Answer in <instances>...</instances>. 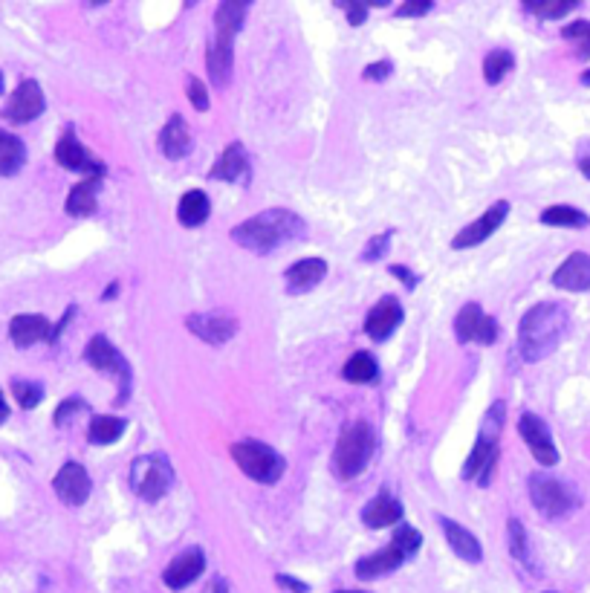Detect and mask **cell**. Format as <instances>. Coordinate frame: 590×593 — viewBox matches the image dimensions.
Masks as SVG:
<instances>
[{
  "label": "cell",
  "mask_w": 590,
  "mask_h": 593,
  "mask_svg": "<svg viewBox=\"0 0 590 593\" xmlns=\"http://www.w3.org/2000/svg\"><path fill=\"white\" fill-rule=\"evenodd\" d=\"M541 223L544 226H567V229H585L590 226V217L576 209V206H550L541 212Z\"/></svg>",
  "instance_id": "cell-32"
},
{
  "label": "cell",
  "mask_w": 590,
  "mask_h": 593,
  "mask_svg": "<svg viewBox=\"0 0 590 593\" xmlns=\"http://www.w3.org/2000/svg\"><path fill=\"white\" fill-rule=\"evenodd\" d=\"M376 452V434L368 423H350L333 449V472L342 481L359 478Z\"/></svg>",
  "instance_id": "cell-3"
},
{
  "label": "cell",
  "mask_w": 590,
  "mask_h": 593,
  "mask_svg": "<svg viewBox=\"0 0 590 593\" xmlns=\"http://www.w3.org/2000/svg\"><path fill=\"white\" fill-rule=\"evenodd\" d=\"M0 93H3V73H0Z\"/></svg>",
  "instance_id": "cell-53"
},
{
  "label": "cell",
  "mask_w": 590,
  "mask_h": 593,
  "mask_svg": "<svg viewBox=\"0 0 590 593\" xmlns=\"http://www.w3.org/2000/svg\"><path fill=\"white\" fill-rule=\"evenodd\" d=\"M504 420H507V405L492 403L486 417L481 423V432H478V440H475V449L472 455L466 458V466H463V481H478L486 466L498 463V440H501V432H504Z\"/></svg>",
  "instance_id": "cell-4"
},
{
  "label": "cell",
  "mask_w": 590,
  "mask_h": 593,
  "mask_svg": "<svg viewBox=\"0 0 590 593\" xmlns=\"http://www.w3.org/2000/svg\"><path fill=\"white\" fill-rule=\"evenodd\" d=\"M55 160L58 165H64L67 171H79L84 177H102L105 180V174H108V165L99 160V157H93L84 145H81L76 134H73V128H67L61 139H58V145H55Z\"/></svg>",
  "instance_id": "cell-9"
},
{
  "label": "cell",
  "mask_w": 590,
  "mask_h": 593,
  "mask_svg": "<svg viewBox=\"0 0 590 593\" xmlns=\"http://www.w3.org/2000/svg\"><path fill=\"white\" fill-rule=\"evenodd\" d=\"M431 12V0H405L397 6V18H423Z\"/></svg>",
  "instance_id": "cell-43"
},
{
  "label": "cell",
  "mask_w": 590,
  "mask_h": 593,
  "mask_svg": "<svg viewBox=\"0 0 590 593\" xmlns=\"http://www.w3.org/2000/svg\"><path fill=\"white\" fill-rule=\"evenodd\" d=\"M12 394H15V400H18V405L24 411H32L35 405H41V400H44V388L38 382H27V379H12Z\"/></svg>",
  "instance_id": "cell-36"
},
{
  "label": "cell",
  "mask_w": 590,
  "mask_h": 593,
  "mask_svg": "<svg viewBox=\"0 0 590 593\" xmlns=\"http://www.w3.org/2000/svg\"><path fill=\"white\" fill-rule=\"evenodd\" d=\"M582 84H588L590 87V70H585V73H582Z\"/></svg>",
  "instance_id": "cell-52"
},
{
  "label": "cell",
  "mask_w": 590,
  "mask_h": 593,
  "mask_svg": "<svg viewBox=\"0 0 590 593\" xmlns=\"http://www.w3.org/2000/svg\"><path fill=\"white\" fill-rule=\"evenodd\" d=\"M186 327L209 345H226L238 333V322L223 313H194L186 319Z\"/></svg>",
  "instance_id": "cell-18"
},
{
  "label": "cell",
  "mask_w": 590,
  "mask_h": 593,
  "mask_svg": "<svg viewBox=\"0 0 590 593\" xmlns=\"http://www.w3.org/2000/svg\"><path fill=\"white\" fill-rule=\"evenodd\" d=\"M232 458H235L243 475L252 478V481H258V484H275V481H281V475L287 469L284 458L272 446L261 443V440H241V443H235L232 446Z\"/></svg>",
  "instance_id": "cell-5"
},
{
  "label": "cell",
  "mask_w": 590,
  "mask_h": 593,
  "mask_svg": "<svg viewBox=\"0 0 590 593\" xmlns=\"http://www.w3.org/2000/svg\"><path fill=\"white\" fill-rule=\"evenodd\" d=\"M73 316H76V307H67V313L61 316V322L53 327V336H50V342H58V336L67 330V324H70V319H73Z\"/></svg>",
  "instance_id": "cell-47"
},
{
  "label": "cell",
  "mask_w": 590,
  "mask_h": 593,
  "mask_svg": "<svg viewBox=\"0 0 590 593\" xmlns=\"http://www.w3.org/2000/svg\"><path fill=\"white\" fill-rule=\"evenodd\" d=\"M553 287L564 293H588L590 290V255L573 252L559 270L553 272Z\"/></svg>",
  "instance_id": "cell-19"
},
{
  "label": "cell",
  "mask_w": 590,
  "mask_h": 593,
  "mask_svg": "<svg viewBox=\"0 0 590 593\" xmlns=\"http://www.w3.org/2000/svg\"><path fill=\"white\" fill-rule=\"evenodd\" d=\"M530 501L544 518H564L579 507V492L544 472L530 475Z\"/></svg>",
  "instance_id": "cell-7"
},
{
  "label": "cell",
  "mask_w": 590,
  "mask_h": 593,
  "mask_svg": "<svg viewBox=\"0 0 590 593\" xmlns=\"http://www.w3.org/2000/svg\"><path fill=\"white\" fill-rule=\"evenodd\" d=\"M87 411H90V405L84 403L81 397H70V400H64V403L55 408L53 423L55 426H67L76 414H87Z\"/></svg>",
  "instance_id": "cell-38"
},
{
  "label": "cell",
  "mask_w": 590,
  "mask_h": 593,
  "mask_svg": "<svg viewBox=\"0 0 590 593\" xmlns=\"http://www.w3.org/2000/svg\"><path fill=\"white\" fill-rule=\"evenodd\" d=\"M579 171H582V174L590 180V145L582 151V157H579Z\"/></svg>",
  "instance_id": "cell-48"
},
{
  "label": "cell",
  "mask_w": 590,
  "mask_h": 593,
  "mask_svg": "<svg viewBox=\"0 0 590 593\" xmlns=\"http://www.w3.org/2000/svg\"><path fill=\"white\" fill-rule=\"evenodd\" d=\"M9 420V403H6V397H3V391H0V426Z\"/></svg>",
  "instance_id": "cell-49"
},
{
  "label": "cell",
  "mask_w": 590,
  "mask_h": 593,
  "mask_svg": "<svg viewBox=\"0 0 590 593\" xmlns=\"http://www.w3.org/2000/svg\"><path fill=\"white\" fill-rule=\"evenodd\" d=\"M339 593H362V591H339Z\"/></svg>",
  "instance_id": "cell-54"
},
{
  "label": "cell",
  "mask_w": 590,
  "mask_h": 593,
  "mask_svg": "<svg viewBox=\"0 0 590 593\" xmlns=\"http://www.w3.org/2000/svg\"><path fill=\"white\" fill-rule=\"evenodd\" d=\"M388 272H391V275H397V278L403 281L408 290H411V287H417V275L408 270V267H400V264H394V267H388Z\"/></svg>",
  "instance_id": "cell-46"
},
{
  "label": "cell",
  "mask_w": 590,
  "mask_h": 593,
  "mask_svg": "<svg viewBox=\"0 0 590 593\" xmlns=\"http://www.w3.org/2000/svg\"><path fill=\"white\" fill-rule=\"evenodd\" d=\"M212 215V200H209V194L200 189L186 191L183 197H180V206H177V220L188 226V229H194V226H203L206 220Z\"/></svg>",
  "instance_id": "cell-27"
},
{
  "label": "cell",
  "mask_w": 590,
  "mask_h": 593,
  "mask_svg": "<svg viewBox=\"0 0 590 593\" xmlns=\"http://www.w3.org/2000/svg\"><path fill=\"white\" fill-rule=\"evenodd\" d=\"M394 544L403 550L405 556H414V553L423 547V536H420V530H414V527L403 524V527H397V533H394Z\"/></svg>",
  "instance_id": "cell-39"
},
{
  "label": "cell",
  "mask_w": 590,
  "mask_h": 593,
  "mask_svg": "<svg viewBox=\"0 0 590 593\" xmlns=\"http://www.w3.org/2000/svg\"><path fill=\"white\" fill-rule=\"evenodd\" d=\"M203 570H206V553L200 547H188L180 556L171 559V565L165 567L162 582L171 591H183V588L194 585L203 576Z\"/></svg>",
  "instance_id": "cell-15"
},
{
  "label": "cell",
  "mask_w": 590,
  "mask_h": 593,
  "mask_svg": "<svg viewBox=\"0 0 590 593\" xmlns=\"http://www.w3.org/2000/svg\"><path fill=\"white\" fill-rule=\"evenodd\" d=\"M215 593H229V585H226V579H217Z\"/></svg>",
  "instance_id": "cell-50"
},
{
  "label": "cell",
  "mask_w": 590,
  "mask_h": 593,
  "mask_svg": "<svg viewBox=\"0 0 590 593\" xmlns=\"http://www.w3.org/2000/svg\"><path fill=\"white\" fill-rule=\"evenodd\" d=\"M235 38L232 32L215 29L212 47L206 50V67H209V79L215 87H226L232 79V64H235Z\"/></svg>",
  "instance_id": "cell-16"
},
{
  "label": "cell",
  "mask_w": 590,
  "mask_h": 593,
  "mask_svg": "<svg viewBox=\"0 0 590 593\" xmlns=\"http://www.w3.org/2000/svg\"><path fill=\"white\" fill-rule=\"evenodd\" d=\"M304 220L298 215H293L290 209H267L261 215L249 217L238 223L232 229V241L249 249V252H258V255H267L272 249L284 246V243L295 241L304 235Z\"/></svg>",
  "instance_id": "cell-2"
},
{
  "label": "cell",
  "mask_w": 590,
  "mask_h": 593,
  "mask_svg": "<svg viewBox=\"0 0 590 593\" xmlns=\"http://www.w3.org/2000/svg\"><path fill=\"white\" fill-rule=\"evenodd\" d=\"M570 327V316L562 304L556 301H541L524 313L518 324V348L524 362H541L562 345Z\"/></svg>",
  "instance_id": "cell-1"
},
{
  "label": "cell",
  "mask_w": 590,
  "mask_h": 593,
  "mask_svg": "<svg viewBox=\"0 0 590 593\" xmlns=\"http://www.w3.org/2000/svg\"><path fill=\"white\" fill-rule=\"evenodd\" d=\"M403 518V504L391 495H376L374 501L362 510V521L371 527V530H382V527H391Z\"/></svg>",
  "instance_id": "cell-28"
},
{
  "label": "cell",
  "mask_w": 590,
  "mask_h": 593,
  "mask_svg": "<svg viewBox=\"0 0 590 593\" xmlns=\"http://www.w3.org/2000/svg\"><path fill=\"white\" fill-rule=\"evenodd\" d=\"M99 189H102V177H84L79 186H73L67 197V215L70 217H90L99 209Z\"/></svg>",
  "instance_id": "cell-26"
},
{
  "label": "cell",
  "mask_w": 590,
  "mask_h": 593,
  "mask_svg": "<svg viewBox=\"0 0 590 593\" xmlns=\"http://www.w3.org/2000/svg\"><path fill=\"white\" fill-rule=\"evenodd\" d=\"M455 336L460 345L478 342V345H492L498 339V322L492 316H486L478 301L463 304V310L455 319Z\"/></svg>",
  "instance_id": "cell-10"
},
{
  "label": "cell",
  "mask_w": 590,
  "mask_h": 593,
  "mask_svg": "<svg viewBox=\"0 0 590 593\" xmlns=\"http://www.w3.org/2000/svg\"><path fill=\"white\" fill-rule=\"evenodd\" d=\"M212 180H223V183H243L249 180V157H246V148L241 142H232L220 160L212 168Z\"/></svg>",
  "instance_id": "cell-23"
},
{
  "label": "cell",
  "mask_w": 590,
  "mask_h": 593,
  "mask_svg": "<svg viewBox=\"0 0 590 593\" xmlns=\"http://www.w3.org/2000/svg\"><path fill=\"white\" fill-rule=\"evenodd\" d=\"M391 73H394V64H391V61H374V64H368V67L362 70V79L382 81V79H388Z\"/></svg>",
  "instance_id": "cell-44"
},
{
  "label": "cell",
  "mask_w": 590,
  "mask_h": 593,
  "mask_svg": "<svg viewBox=\"0 0 590 593\" xmlns=\"http://www.w3.org/2000/svg\"><path fill=\"white\" fill-rule=\"evenodd\" d=\"M50 336H53V324L38 313H21L9 322V339L18 348H29L35 342H50Z\"/></svg>",
  "instance_id": "cell-20"
},
{
  "label": "cell",
  "mask_w": 590,
  "mask_h": 593,
  "mask_svg": "<svg viewBox=\"0 0 590 593\" xmlns=\"http://www.w3.org/2000/svg\"><path fill=\"white\" fill-rule=\"evenodd\" d=\"M507 217H510V203L507 200H498L475 223H469L463 232H457L455 238H452V249H472V246H478L486 238H492V232H498Z\"/></svg>",
  "instance_id": "cell-13"
},
{
  "label": "cell",
  "mask_w": 590,
  "mask_h": 593,
  "mask_svg": "<svg viewBox=\"0 0 590 593\" xmlns=\"http://www.w3.org/2000/svg\"><path fill=\"white\" fill-rule=\"evenodd\" d=\"M440 527H443V536L449 541V547L455 550L457 556L463 559V562H472V565H478L483 559V547L481 541L475 539V533H469L463 524H457L452 518H440Z\"/></svg>",
  "instance_id": "cell-22"
},
{
  "label": "cell",
  "mask_w": 590,
  "mask_h": 593,
  "mask_svg": "<svg viewBox=\"0 0 590 593\" xmlns=\"http://www.w3.org/2000/svg\"><path fill=\"white\" fill-rule=\"evenodd\" d=\"M27 162V145L9 131H0V177H15Z\"/></svg>",
  "instance_id": "cell-29"
},
{
  "label": "cell",
  "mask_w": 590,
  "mask_h": 593,
  "mask_svg": "<svg viewBox=\"0 0 590 593\" xmlns=\"http://www.w3.org/2000/svg\"><path fill=\"white\" fill-rule=\"evenodd\" d=\"M564 41H573L576 44V55L579 58H590V21H573L562 29Z\"/></svg>",
  "instance_id": "cell-37"
},
{
  "label": "cell",
  "mask_w": 590,
  "mask_h": 593,
  "mask_svg": "<svg viewBox=\"0 0 590 593\" xmlns=\"http://www.w3.org/2000/svg\"><path fill=\"white\" fill-rule=\"evenodd\" d=\"M507 530H510L512 559H515L518 565L527 567V570H536V562H533V553H530V541H527V530H524V524H521L518 518H512Z\"/></svg>",
  "instance_id": "cell-34"
},
{
  "label": "cell",
  "mask_w": 590,
  "mask_h": 593,
  "mask_svg": "<svg viewBox=\"0 0 590 593\" xmlns=\"http://www.w3.org/2000/svg\"><path fill=\"white\" fill-rule=\"evenodd\" d=\"M125 432H128V420H122V417L96 414L90 420V443H96V446H110Z\"/></svg>",
  "instance_id": "cell-30"
},
{
  "label": "cell",
  "mask_w": 590,
  "mask_h": 593,
  "mask_svg": "<svg viewBox=\"0 0 590 593\" xmlns=\"http://www.w3.org/2000/svg\"><path fill=\"white\" fill-rule=\"evenodd\" d=\"M275 582H278V585H281L284 591H290V593H310V585L298 582V579L287 576V573H278V576H275Z\"/></svg>",
  "instance_id": "cell-45"
},
{
  "label": "cell",
  "mask_w": 590,
  "mask_h": 593,
  "mask_svg": "<svg viewBox=\"0 0 590 593\" xmlns=\"http://www.w3.org/2000/svg\"><path fill=\"white\" fill-rule=\"evenodd\" d=\"M405 559H408V556L391 541L388 547H382V550H376L371 556L359 559L353 570H356L359 579H379V576H388V573H394L397 567H403Z\"/></svg>",
  "instance_id": "cell-21"
},
{
  "label": "cell",
  "mask_w": 590,
  "mask_h": 593,
  "mask_svg": "<svg viewBox=\"0 0 590 593\" xmlns=\"http://www.w3.org/2000/svg\"><path fill=\"white\" fill-rule=\"evenodd\" d=\"M512 67H515V55L510 50H492L483 58V79L486 84H501L504 76H510Z\"/></svg>",
  "instance_id": "cell-33"
},
{
  "label": "cell",
  "mask_w": 590,
  "mask_h": 593,
  "mask_svg": "<svg viewBox=\"0 0 590 593\" xmlns=\"http://www.w3.org/2000/svg\"><path fill=\"white\" fill-rule=\"evenodd\" d=\"M160 148L168 160H183L191 151V131H188L186 119L180 113H174L160 134Z\"/></svg>",
  "instance_id": "cell-25"
},
{
  "label": "cell",
  "mask_w": 590,
  "mask_h": 593,
  "mask_svg": "<svg viewBox=\"0 0 590 593\" xmlns=\"http://www.w3.org/2000/svg\"><path fill=\"white\" fill-rule=\"evenodd\" d=\"M44 110H47V99H44L41 84L35 79H27L18 84V90L3 105V119L12 125H27L32 119H38Z\"/></svg>",
  "instance_id": "cell-11"
},
{
  "label": "cell",
  "mask_w": 590,
  "mask_h": 593,
  "mask_svg": "<svg viewBox=\"0 0 590 593\" xmlns=\"http://www.w3.org/2000/svg\"><path fill=\"white\" fill-rule=\"evenodd\" d=\"M518 434L524 437V443L530 446L533 458L541 463V466H556L559 463V449L553 443V434L547 429V423L538 417V414H521L518 420Z\"/></svg>",
  "instance_id": "cell-12"
},
{
  "label": "cell",
  "mask_w": 590,
  "mask_h": 593,
  "mask_svg": "<svg viewBox=\"0 0 590 593\" xmlns=\"http://www.w3.org/2000/svg\"><path fill=\"white\" fill-rule=\"evenodd\" d=\"M336 6L348 12V24H350V27H362V24H365V18H368V6H365V3H350V0H336Z\"/></svg>",
  "instance_id": "cell-42"
},
{
  "label": "cell",
  "mask_w": 590,
  "mask_h": 593,
  "mask_svg": "<svg viewBox=\"0 0 590 593\" xmlns=\"http://www.w3.org/2000/svg\"><path fill=\"white\" fill-rule=\"evenodd\" d=\"M84 359H87V365H93L96 371H102V374H108V377H116V382H119V400H116V403H128V397H131V365H128V359L119 353V348L110 342L108 336H93V339L87 342Z\"/></svg>",
  "instance_id": "cell-8"
},
{
  "label": "cell",
  "mask_w": 590,
  "mask_h": 593,
  "mask_svg": "<svg viewBox=\"0 0 590 593\" xmlns=\"http://www.w3.org/2000/svg\"><path fill=\"white\" fill-rule=\"evenodd\" d=\"M177 481L174 466L165 455H142L131 466V486L142 501H162Z\"/></svg>",
  "instance_id": "cell-6"
},
{
  "label": "cell",
  "mask_w": 590,
  "mask_h": 593,
  "mask_svg": "<svg viewBox=\"0 0 590 593\" xmlns=\"http://www.w3.org/2000/svg\"><path fill=\"white\" fill-rule=\"evenodd\" d=\"M116 293H119V287H116V284H113V287H108V290H105V301H110V298L116 296Z\"/></svg>",
  "instance_id": "cell-51"
},
{
  "label": "cell",
  "mask_w": 590,
  "mask_h": 593,
  "mask_svg": "<svg viewBox=\"0 0 590 593\" xmlns=\"http://www.w3.org/2000/svg\"><path fill=\"white\" fill-rule=\"evenodd\" d=\"M579 3L576 0H541V3H524L527 12H533L538 18L544 21H556V18H564L567 12H573Z\"/></svg>",
  "instance_id": "cell-35"
},
{
  "label": "cell",
  "mask_w": 590,
  "mask_h": 593,
  "mask_svg": "<svg viewBox=\"0 0 590 593\" xmlns=\"http://www.w3.org/2000/svg\"><path fill=\"white\" fill-rule=\"evenodd\" d=\"M188 102H191V108L197 110V113H206L209 110V90H206V84L197 79V76H188Z\"/></svg>",
  "instance_id": "cell-40"
},
{
  "label": "cell",
  "mask_w": 590,
  "mask_h": 593,
  "mask_svg": "<svg viewBox=\"0 0 590 593\" xmlns=\"http://www.w3.org/2000/svg\"><path fill=\"white\" fill-rule=\"evenodd\" d=\"M342 377L353 382V385H368V382H376V377H379V365H376V359L371 353L359 351L353 353L348 359V365L342 368Z\"/></svg>",
  "instance_id": "cell-31"
},
{
  "label": "cell",
  "mask_w": 590,
  "mask_h": 593,
  "mask_svg": "<svg viewBox=\"0 0 590 593\" xmlns=\"http://www.w3.org/2000/svg\"><path fill=\"white\" fill-rule=\"evenodd\" d=\"M388 246H391V232L376 235V238H371V241L365 243V249H362V261H379L382 255H388Z\"/></svg>",
  "instance_id": "cell-41"
},
{
  "label": "cell",
  "mask_w": 590,
  "mask_h": 593,
  "mask_svg": "<svg viewBox=\"0 0 590 593\" xmlns=\"http://www.w3.org/2000/svg\"><path fill=\"white\" fill-rule=\"evenodd\" d=\"M327 275V264L322 258H304V261H295L290 270L284 272L287 278V290L290 293H310L313 287H319Z\"/></svg>",
  "instance_id": "cell-24"
},
{
  "label": "cell",
  "mask_w": 590,
  "mask_h": 593,
  "mask_svg": "<svg viewBox=\"0 0 590 593\" xmlns=\"http://www.w3.org/2000/svg\"><path fill=\"white\" fill-rule=\"evenodd\" d=\"M90 475L81 466L79 460H67L53 478V489L58 501H64L67 507H81L90 498Z\"/></svg>",
  "instance_id": "cell-14"
},
{
  "label": "cell",
  "mask_w": 590,
  "mask_h": 593,
  "mask_svg": "<svg viewBox=\"0 0 590 593\" xmlns=\"http://www.w3.org/2000/svg\"><path fill=\"white\" fill-rule=\"evenodd\" d=\"M403 324V304L394 296H385L371 307V313L365 316V333L374 342H385L394 336V330Z\"/></svg>",
  "instance_id": "cell-17"
}]
</instances>
